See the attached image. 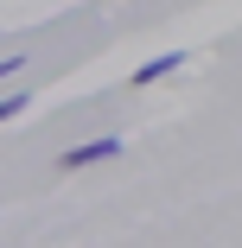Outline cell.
Here are the masks:
<instances>
[{
	"label": "cell",
	"mask_w": 242,
	"mask_h": 248,
	"mask_svg": "<svg viewBox=\"0 0 242 248\" xmlns=\"http://www.w3.org/2000/svg\"><path fill=\"white\" fill-rule=\"evenodd\" d=\"M115 153H121V140H115V134H102V140H89V146H70V153H64L58 166H70V172H77V166H96V159H115Z\"/></svg>",
	"instance_id": "1"
},
{
	"label": "cell",
	"mask_w": 242,
	"mask_h": 248,
	"mask_svg": "<svg viewBox=\"0 0 242 248\" xmlns=\"http://www.w3.org/2000/svg\"><path fill=\"white\" fill-rule=\"evenodd\" d=\"M26 102H32L26 89H13V95H0V121H13V115H26Z\"/></svg>",
	"instance_id": "3"
},
{
	"label": "cell",
	"mask_w": 242,
	"mask_h": 248,
	"mask_svg": "<svg viewBox=\"0 0 242 248\" xmlns=\"http://www.w3.org/2000/svg\"><path fill=\"white\" fill-rule=\"evenodd\" d=\"M178 64H185V51H160V58H147V64L134 70V89H147V83H160V77H172Z\"/></svg>",
	"instance_id": "2"
},
{
	"label": "cell",
	"mask_w": 242,
	"mask_h": 248,
	"mask_svg": "<svg viewBox=\"0 0 242 248\" xmlns=\"http://www.w3.org/2000/svg\"><path fill=\"white\" fill-rule=\"evenodd\" d=\"M13 70H19V58H0V77H13Z\"/></svg>",
	"instance_id": "4"
}]
</instances>
